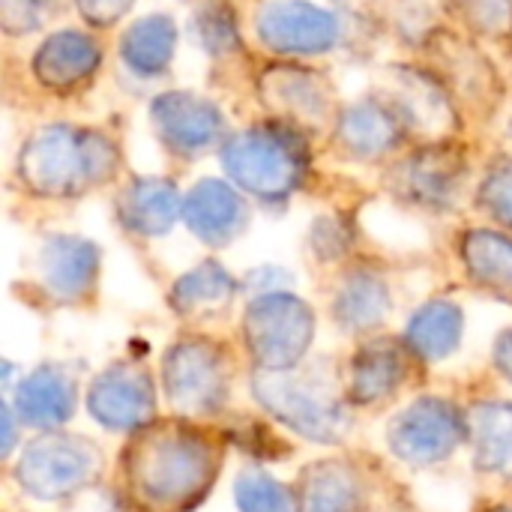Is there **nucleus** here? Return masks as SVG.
<instances>
[{"instance_id":"nucleus-1","label":"nucleus","mask_w":512,"mask_h":512,"mask_svg":"<svg viewBox=\"0 0 512 512\" xmlns=\"http://www.w3.org/2000/svg\"><path fill=\"white\" fill-rule=\"evenodd\" d=\"M219 474L216 444L183 423L144 429L126 450V483L153 512H186L195 507Z\"/></svg>"},{"instance_id":"nucleus-2","label":"nucleus","mask_w":512,"mask_h":512,"mask_svg":"<svg viewBox=\"0 0 512 512\" xmlns=\"http://www.w3.org/2000/svg\"><path fill=\"white\" fill-rule=\"evenodd\" d=\"M258 402L288 423L297 435L312 441H336L348 423L345 408L339 402L336 378L327 369H306V372H267L255 375Z\"/></svg>"},{"instance_id":"nucleus-3","label":"nucleus","mask_w":512,"mask_h":512,"mask_svg":"<svg viewBox=\"0 0 512 512\" xmlns=\"http://www.w3.org/2000/svg\"><path fill=\"white\" fill-rule=\"evenodd\" d=\"M246 345L255 363L267 372H285L300 363L315 336L312 309L291 294L258 297L246 312Z\"/></svg>"},{"instance_id":"nucleus-4","label":"nucleus","mask_w":512,"mask_h":512,"mask_svg":"<svg viewBox=\"0 0 512 512\" xmlns=\"http://www.w3.org/2000/svg\"><path fill=\"white\" fill-rule=\"evenodd\" d=\"M99 465H102L99 450L84 438L48 435L24 450L15 477L24 486V492L42 501H57L87 486L99 474Z\"/></svg>"},{"instance_id":"nucleus-5","label":"nucleus","mask_w":512,"mask_h":512,"mask_svg":"<svg viewBox=\"0 0 512 512\" xmlns=\"http://www.w3.org/2000/svg\"><path fill=\"white\" fill-rule=\"evenodd\" d=\"M165 390L183 414H213L228 399V363L213 342L186 339L165 354Z\"/></svg>"},{"instance_id":"nucleus-6","label":"nucleus","mask_w":512,"mask_h":512,"mask_svg":"<svg viewBox=\"0 0 512 512\" xmlns=\"http://www.w3.org/2000/svg\"><path fill=\"white\" fill-rule=\"evenodd\" d=\"M462 414L444 399H420L405 408L390 426V447L414 465H435L465 441Z\"/></svg>"},{"instance_id":"nucleus-7","label":"nucleus","mask_w":512,"mask_h":512,"mask_svg":"<svg viewBox=\"0 0 512 512\" xmlns=\"http://www.w3.org/2000/svg\"><path fill=\"white\" fill-rule=\"evenodd\" d=\"M87 405L102 426L129 432V429L150 423L153 408H156L153 384H150L147 372H141V369L114 366V369H105L93 381Z\"/></svg>"},{"instance_id":"nucleus-8","label":"nucleus","mask_w":512,"mask_h":512,"mask_svg":"<svg viewBox=\"0 0 512 512\" xmlns=\"http://www.w3.org/2000/svg\"><path fill=\"white\" fill-rule=\"evenodd\" d=\"M18 417L36 429L63 426L75 408V384L60 369H36L27 381H21L15 396Z\"/></svg>"},{"instance_id":"nucleus-9","label":"nucleus","mask_w":512,"mask_h":512,"mask_svg":"<svg viewBox=\"0 0 512 512\" xmlns=\"http://www.w3.org/2000/svg\"><path fill=\"white\" fill-rule=\"evenodd\" d=\"M408 375L405 354L393 342H372L354 357V399L372 405L387 399Z\"/></svg>"},{"instance_id":"nucleus-10","label":"nucleus","mask_w":512,"mask_h":512,"mask_svg":"<svg viewBox=\"0 0 512 512\" xmlns=\"http://www.w3.org/2000/svg\"><path fill=\"white\" fill-rule=\"evenodd\" d=\"M96 264L99 261H96L93 246L78 243V240H54L42 258L45 285L63 300H75L90 288L96 276Z\"/></svg>"},{"instance_id":"nucleus-11","label":"nucleus","mask_w":512,"mask_h":512,"mask_svg":"<svg viewBox=\"0 0 512 512\" xmlns=\"http://www.w3.org/2000/svg\"><path fill=\"white\" fill-rule=\"evenodd\" d=\"M411 351H417L426 360H444L447 354L456 351L459 339H462V312L459 306L447 303V300H435L429 306H423L405 333Z\"/></svg>"},{"instance_id":"nucleus-12","label":"nucleus","mask_w":512,"mask_h":512,"mask_svg":"<svg viewBox=\"0 0 512 512\" xmlns=\"http://www.w3.org/2000/svg\"><path fill=\"white\" fill-rule=\"evenodd\" d=\"M474 444L477 465L512 477V405L474 408Z\"/></svg>"},{"instance_id":"nucleus-13","label":"nucleus","mask_w":512,"mask_h":512,"mask_svg":"<svg viewBox=\"0 0 512 512\" xmlns=\"http://www.w3.org/2000/svg\"><path fill=\"white\" fill-rule=\"evenodd\" d=\"M357 480L348 468L324 462L306 474L303 510L306 512H357Z\"/></svg>"},{"instance_id":"nucleus-14","label":"nucleus","mask_w":512,"mask_h":512,"mask_svg":"<svg viewBox=\"0 0 512 512\" xmlns=\"http://www.w3.org/2000/svg\"><path fill=\"white\" fill-rule=\"evenodd\" d=\"M231 294H234L231 276L216 264H204L177 282L171 300H174V309L183 315H210L228 306Z\"/></svg>"},{"instance_id":"nucleus-15","label":"nucleus","mask_w":512,"mask_h":512,"mask_svg":"<svg viewBox=\"0 0 512 512\" xmlns=\"http://www.w3.org/2000/svg\"><path fill=\"white\" fill-rule=\"evenodd\" d=\"M390 312L387 288L372 276H354L336 297V318L348 330H369Z\"/></svg>"},{"instance_id":"nucleus-16","label":"nucleus","mask_w":512,"mask_h":512,"mask_svg":"<svg viewBox=\"0 0 512 512\" xmlns=\"http://www.w3.org/2000/svg\"><path fill=\"white\" fill-rule=\"evenodd\" d=\"M465 261L477 282L512 297V243L495 234H471L465 243Z\"/></svg>"},{"instance_id":"nucleus-17","label":"nucleus","mask_w":512,"mask_h":512,"mask_svg":"<svg viewBox=\"0 0 512 512\" xmlns=\"http://www.w3.org/2000/svg\"><path fill=\"white\" fill-rule=\"evenodd\" d=\"M240 222L237 201L222 186H201L189 204V225L210 243H222Z\"/></svg>"},{"instance_id":"nucleus-18","label":"nucleus","mask_w":512,"mask_h":512,"mask_svg":"<svg viewBox=\"0 0 512 512\" xmlns=\"http://www.w3.org/2000/svg\"><path fill=\"white\" fill-rule=\"evenodd\" d=\"M234 498H237V507L240 512H297V501L294 495L270 480L267 474H243L237 480V489H234Z\"/></svg>"},{"instance_id":"nucleus-19","label":"nucleus","mask_w":512,"mask_h":512,"mask_svg":"<svg viewBox=\"0 0 512 512\" xmlns=\"http://www.w3.org/2000/svg\"><path fill=\"white\" fill-rule=\"evenodd\" d=\"M126 219L132 222V228L156 234L165 231L174 219V195L171 189H144L132 204Z\"/></svg>"},{"instance_id":"nucleus-20","label":"nucleus","mask_w":512,"mask_h":512,"mask_svg":"<svg viewBox=\"0 0 512 512\" xmlns=\"http://www.w3.org/2000/svg\"><path fill=\"white\" fill-rule=\"evenodd\" d=\"M495 360H498V369L512 381V330L501 333L498 348H495Z\"/></svg>"},{"instance_id":"nucleus-21","label":"nucleus","mask_w":512,"mask_h":512,"mask_svg":"<svg viewBox=\"0 0 512 512\" xmlns=\"http://www.w3.org/2000/svg\"><path fill=\"white\" fill-rule=\"evenodd\" d=\"M492 204L498 210V216L510 219L512 222V183H501L495 192H492Z\"/></svg>"},{"instance_id":"nucleus-22","label":"nucleus","mask_w":512,"mask_h":512,"mask_svg":"<svg viewBox=\"0 0 512 512\" xmlns=\"http://www.w3.org/2000/svg\"><path fill=\"white\" fill-rule=\"evenodd\" d=\"M492 512H512V507H495Z\"/></svg>"}]
</instances>
